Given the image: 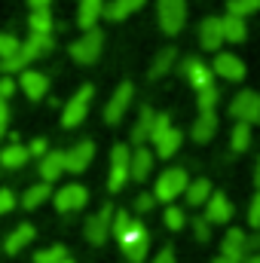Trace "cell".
Here are the masks:
<instances>
[{
    "label": "cell",
    "mask_w": 260,
    "mask_h": 263,
    "mask_svg": "<svg viewBox=\"0 0 260 263\" xmlns=\"http://www.w3.org/2000/svg\"><path fill=\"white\" fill-rule=\"evenodd\" d=\"M101 46H104V34H101L98 28H92V31H86L80 40L70 43V59L80 62V65H92V62H98Z\"/></svg>",
    "instance_id": "6da1fadb"
},
{
    "label": "cell",
    "mask_w": 260,
    "mask_h": 263,
    "mask_svg": "<svg viewBox=\"0 0 260 263\" xmlns=\"http://www.w3.org/2000/svg\"><path fill=\"white\" fill-rule=\"evenodd\" d=\"M187 184H190V178H187V172H184V168H169V172H162V175H159L156 190H153V199H162V202H169V205H172L175 199L187 190Z\"/></svg>",
    "instance_id": "7a4b0ae2"
},
{
    "label": "cell",
    "mask_w": 260,
    "mask_h": 263,
    "mask_svg": "<svg viewBox=\"0 0 260 263\" xmlns=\"http://www.w3.org/2000/svg\"><path fill=\"white\" fill-rule=\"evenodd\" d=\"M92 95H95V89H92L89 83L77 89V95H73V98L67 101V104H65V110H62V126H65V129H73V126H80V123L86 120Z\"/></svg>",
    "instance_id": "3957f363"
},
{
    "label": "cell",
    "mask_w": 260,
    "mask_h": 263,
    "mask_svg": "<svg viewBox=\"0 0 260 263\" xmlns=\"http://www.w3.org/2000/svg\"><path fill=\"white\" fill-rule=\"evenodd\" d=\"M159 28L165 34H178L187 22V0H159Z\"/></svg>",
    "instance_id": "277c9868"
},
{
    "label": "cell",
    "mask_w": 260,
    "mask_h": 263,
    "mask_svg": "<svg viewBox=\"0 0 260 263\" xmlns=\"http://www.w3.org/2000/svg\"><path fill=\"white\" fill-rule=\"evenodd\" d=\"M129 159H132V150L126 144H117L110 150V181H107L110 193H120L123 184L129 181Z\"/></svg>",
    "instance_id": "5b68a950"
},
{
    "label": "cell",
    "mask_w": 260,
    "mask_h": 263,
    "mask_svg": "<svg viewBox=\"0 0 260 263\" xmlns=\"http://www.w3.org/2000/svg\"><path fill=\"white\" fill-rule=\"evenodd\" d=\"M230 114H233L239 123H245V126L257 123L260 120V95L257 92H251V89L239 92V95L233 98V104H230Z\"/></svg>",
    "instance_id": "8992f818"
},
{
    "label": "cell",
    "mask_w": 260,
    "mask_h": 263,
    "mask_svg": "<svg viewBox=\"0 0 260 263\" xmlns=\"http://www.w3.org/2000/svg\"><path fill=\"white\" fill-rule=\"evenodd\" d=\"M110 220H114V208L104 205L98 214H92V217L86 220V239H89L92 245H104L107 236H110Z\"/></svg>",
    "instance_id": "52a82bcc"
},
{
    "label": "cell",
    "mask_w": 260,
    "mask_h": 263,
    "mask_svg": "<svg viewBox=\"0 0 260 263\" xmlns=\"http://www.w3.org/2000/svg\"><path fill=\"white\" fill-rule=\"evenodd\" d=\"M92 156H95V144H92V141L73 144L70 150H65V172H73V175L86 172V165L92 162Z\"/></svg>",
    "instance_id": "ba28073f"
},
{
    "label": "cell",
    "mask_w": 260,
    "mask_h": 263,
    "mask_svg": "<svg viewBox=\"0 0 260 263\" xmlns=\"http://www.w3.org/2000/svg\"><path fill=\"white\" fill-rule=\"evenodd\" d=\"M132 95H135V86H132V83H120V89L114 92V98H110L107 107H104V120H107V123H120V120H123Z\"/></svg>",
    "instance_id": "9c48e42d"
},
{
    "label": "cell",
    "mask_w": 260,
    "mask_h": 263,
    "mask_svg": "<svg viewBox=\"0 0 260 263\" xmlns=\"http://www.w3.org/2000/svg\"><path fill=\"white\" fill-rule=\"evenodd\" d=\"M89 202V190L83 187V184H67L62 187L59 193H55V208L59 211H77V208H83Z\"/></svg>",
    "instance_id": "30bf717a"
},
{
    "label": "cell",
    "mask_w": 260,
    "mask_h": 263,
    "mask_svg": "<svg viewBox=\"0 0 260 263\" xmlns=\"http://www.w3.org/2000/svg\"><path fill=\"white\" fill-rule=\"evenodd\" d=\"M245 254H248V236H245V230H230L227 239H224V245H220V257H227V260H233V263H242Z\"/></svg>",
    "instance_id": "8fae6325"
},
{
    "label": "cell",
    "mask_w": 260,
    "mask_h": 263,
    "mask_svg": "<svg viewBox=\"0 0 260 263\" xmlns=\"http://www.w3.org/2000/svg\"><path fill=\"white\" fill-rule=\"evenodd\" d=\"M214 73H220L224 80H245V62L239 59V55H233V52H220L217 59H214Z\"/></svg>",
    "instance_id": "7c38bea8"
},
{
    "label": "cell",
    "mask_w": 260,
    "mask_h": 263,
    "mask_svg": "<svg viewBox=\"0 0 260 263\" xmlns=\"http://www.w3.org/2000/svg\"><path fill=\"white\" fill-rule=\"evenodd\" d=\"M18 86H22V92H25L31 101H37V98H43V95L49 92V77L40 73V70H25L22 80H18Z\"/></svg>",
    "instance_id": "4fadbf2b"
},
{
    "label": "cell",
    "mask_w": 260,
    "mask_h": 263,
    "mask_svg": "<svg viewBox=\"0 0 260 263\" xmlns=\"http://www.w3.org/2000/svg\"><path fill=\"white\" fill-rule=\"evenodd\" d=\"M233 217V205L224 193H211L208 202H205V220L208 223H227Z\"/></svg>",
    "instance_id": "5bb4252c"
},
{
    "label": "cell",
    "mask_w": 260,
    "mask_h": 263,
    "mask_svg": "<svg viewBox=\"0 0 260 263\" xmlns=\"http://www.w3.org/2000/svg\"><path fill=\"white\" fill-rule=\"evenodd\" d=\"M199 43H202V49H208V52H217L220 49V43H224V31H220V18H205L202 25H199Z\"/></svg>",
    "instance_id": "9a60e30c"
},
{
    "label": "cell",
    "mask_w": 260,
    "mask_h": 263,
    "mask_svg": "<svg viewBox=\"0 0 260 263\" xmlns=\"http://www.w3.org/2000/svg\"><path fill=\"white\" fill-rule=\"evenodd\" d=\"M150 172H153V153L147 147H138L129 159V178L132 181H147Z\"/></svg>",
    "instance_id": "2e32d148"
},
{
    "label": "cell",
    "mask_w": 260,
    "mask_h": 263,
    "mask_svg": "<svg viewBox=\"0 0 260 263\" xmlns=\"http://www.w3.org/2000/svg\"><path fill=\"white\" fill-rule=\"evenodd\" d=\"M181 70L187 73V80H190V86H193L196 92H202V89H208L211 86V70L202 65V62H196V59H187Z\"/></svg>",
    "instance_id": "e0dca14e"
},
{
    "label": "cell",
    "mask_w": 260,
    "mask_h": 263,
    "mask_svg": "<svg viewBox=\"0 0 260 263\" xmlns=\"http://www.w3.org/2000/svg\"><path fill=\"white\" fill-rule=\"evenodd\" d=\"M62 172H65V153L62 150H52V153H46L40 159V178H43V184H52L55 178H62Z\"/></svg>",
    "instance_id": "ac0fdd59"
},
{
    "label": "cell",
    "mask_w": 260,
    "mask_h": 263,
    "mask_svg": "<svg viewBox=\"0 0 260 263\" xmlns=\"http://www.w3.org/2000/svg\"><path fill=\"white\" fill-rule=\"evenodd\" d=\"M104 12V0H80V12H77V25L83 31H92L95 22L101 18Z\"/></svg>",
    "instance_id": "d6986e66"
},
{
    "label": "cell",
    "mask_w": 260,
    "mask_h": 263,
    "mask_svg": "<svg viewBox=\"0 0 260 263\" xmlns=\"http://www.w3.org/2000/svg\"><path fill=\"white\" fill-rule=\"evenodd\" d=\"M181 141H184V135L175 129V126H172L169 132H162L159 138H153V144H156V156H162V159H172V156L178 153Z\"/></svg>",
    "instance_id": "ffe728a7"
},
{
    "label": "cell",
    "mask_w": 260,
    "mask_h": 263,
    "mask_svg": "<svg viewBox=\"0 0 260 263\" xmlns=\"http://www.w3.org/2000/svg\"><path fill=\"white\" fill-rule=\"evenodd\" d=\"M214 132H217V117L214 114H199L193 123V129H190V135H193L196 144H208L211 138H214Z\"/></svg>",
    "instance_id": "44dd1931"
},
{
    "label": "cell",
    "mask_w": 260,
    "mask_h": 263,
    "mask_svg": "<svg viewBox=\"0 0 260 263\" xmlns=\"http://www.w3.org/2000/svg\"><path fill=\"white\" fill-rule=\"evenodd\" d=\"M220 31H224V40H230V43H242L248 37L245 18H236V15H224L220 18Z\"/></svg>",
    "instance_id": "7402d4cb"
},
{
    "label": "cell",
    "mask_w": 260,
    "mask_h": 263,
    "mask_svg": "<svg viewBox=\"0 0 260 263\" xmlns=\"http://www.w3.org/2000/svg\"><path fill=\"white\" fill-rule=\"evenodd\" d=\"M144 6V0H114L110 6H104V18H110V22H123L126 15H132L135 9H141Z\"/></svg>",
    "instance_id": "603a6c76"
},
{
    "label": "cell",
    "mask_w": 260,
    "mask_h": 263,
    "mask_svg": "<svg viewBox=\"0 0 260 263\" xmlns=\"http://www.w3.org/2000/svg\"><path fill=\"white\" fill-rule=\"evenodd\" d=\"M34 236H37V230H34L31 223H18V227L9 233V239H6V251H9V254L22 251V248H25V245H28Z\"/></svg>",
    "instance_id": "cb8c5ba5"
},
{
    "label": "cell",
    "mask_w": 260,
    "mask_h": 263,
    "mask_svg": "<svg viewBox=\"0 0 260 263\" xmlns=\"http://www.w3.org/2000/svg\"><path fill=\"white\" fill-rule=\"evenodd\" d=\"M184 193H187V205H193V208L196 205H205L208 196H211V181H208V178H196V181L187 184Z\"/></svg>",
    "instance_id": "d4e9b609"
},
{
    "label": "cell",
    "mask_w": 260,
    "mask_h": 263,
    "mask_svg": "<svg viewBox=\"0 0 260 263\" xmlns=\"http://www.w3.org/2000/svg\"><path fill=\"white\" fill-rule=\"evenodd\" d=\"M28 159H31L28 147H22V144H9L6 150H0V165L3 168H22Z\"/></svg>",
    "instance_id": "484cf974"
},
{
    "label": "cell",
    "mask_w": 260,
    "mask_h": 263,
    "mask_svg": "<svg viewBox=\"0 0 260 263\" xmlns=\"http://www.w3.org/2000/svg\"><path fill=\"white\" fill-rule=\"evenodd\" d=\"M153 120H156L153 107H141V117H138V123H135V129H132V141H135V144H144V141L150 138Z\"/></svg>",
    "instance_id": "4316f807"
},
{
    "label": "cell",
    "mask_w": 260,
    "mask_h": 263,
    "mask_svg": "<svg viewBox=\"0 0 260 263\" xmlns=\"http://www.w3.org/2000/svg\"><path fill=\"white\" fill-rule=\"evenodd\" d=\"M49 196H52V187L40 181V184H34V187H28V190H25V196H22V208H28V211H31V208H37V205H43Z\"/></svg>",
    "instance_id": "83f0119b"
},
{
    "label": "cell",
    "mask_w": 260,
    "mask_h": 263,
    "mask_svg": "<svg viewBox=\"0 0 260 263\" xmlns=\"http://www.w3.org/2000/svg\"><path fill=\"white\" fill-rule=\"evenodd\" d=\"M22 49L28 52V59L34 62L37 55H43V52H49L52 49V34H31L28 37V43H22Z\"/></svg>",
    "instance_id": "f1b7e54d"
},
{
    "label": "cell",
    "mask_w": 260,
    "mask_h": 263,
    "mask_svg": "<svg viewBox=\"0 0 260 263\" xmlns=\"http://www.w3.org/2000/svg\"><path fill=\"white\" fill-rule=\"evenodd\" d=\"M28 25H31V34H52V12L37 9V12H31Z\"/></svg>",
    "instance_id": "f546056e"
},
{
    "label": "cell",
    "mask_w": 260,
    "mask_h": 263,
    "mask_svg": "<svg viewBox=\"0 0 260 263\" xmlns=\"http://www.w3.org/2000/svg\"><path fill=\"white\" fill-rule=\"evenodd\" d=\"M147 248H150V236H141V239H135L129 245H123V254H126L129 263H141L144 254H147Z\"/></svg>",
    "instance_id": "4dcf8cb0"
},
{
    "label": "cell",
    "mask_w": 260,
    "mask_h": 263,
    "mask_svg": "<svg viewBox=\"0 0 260 263\" xmlns=\"http://www.w3.org/2000/svg\"><path fill=\"white\" fill-rule=\"evenodd\" d=\"M28 65H31V59H28V52H25L22 46H18V49H15L9 59H3V62H0L3 73H15V70H25Z\"/></svg>",
    "instance_id": "1f68e13d"
},
{
    "label": "cell",
    "mask_w": 260,
    "mask_h": 263,
    "mask_svg": "<svg viewBox=\"0 0 260 263\" xmlns=\"http://www.w3.org/2000/svg\"><path fill=\"white\" fill-rule=\"evenodd\" d=\"M178 59V52H175V46H169V49H162L159 55H156V62H153V67H150V77L156 80V77H162L169 67H172V62Z\"/></svg>",
    "instance_id": "d6a6232c"
},
{
    "label": "cell",
    "mask_w": 260,
    "mask_h": 263,
    "mask_svg": "<svg viewBox=\"0 0 260 263\" xmlns=\"http://www.w3.org/2000/svg\"><path fill=\"white\" fill-rule=\"evenodd\" d=\"M227 15H236V18H245V15H251V12H257L260 9V0H230L227 3Z\"/></svg>",
    "instance_id": "836d02e7"
},
{
    "label": "cell",
    "mask_w": 260,
    "mask_h": 263,
    "mask_svg": "<svg viewBox=\"0 0 260 263\" xmlns=\"http://www.w3.org/2000/svg\"><path fill=\"white\" fill-rule=\"evenodd\" d=\"M248 147H251V126L239 123V126L233 129V150H236V153H245Z\"/></svg>",
    "instance_id": "e575fe53"
},
{
    "label": "cell",
    "mask_w": 260,
    "mask_h": 263,
    "mask_svg": "<svg viewBox=\"0 0 260 263\" xmlns=\"http://www.w3.org/2000/svg\"><path fill=\"white\" fill-rule=\"evenodd\" d=\"M65 257H67L65 245H52V248H46V251H37V254H34V263H62Z\"/></svg>",
    "instance_id": "d590c367"
},
{
    "label": "cell",
    "mask_w": 260,
    "mask_h": 263,
    "mask_svg": "<svg viewBox=\"0 0 260 263\" xmlns=\"http://www.w3.org/2000/svg\"><path fill=\"white\" fill-rule=\"evenodd\" d=\"M217 98H220V92H217L214 86L202 89V92H199V110H202V114H214V104H217Z\"/></svg>",
    "instance_id": "8d00e7d4"
},
{
    "label": "cell",
    "mask_w": 260,
    "mask_h": 263,
    "mask_svg": "<svg viewBox=\"0 0 260 263\" xmlns=\"http://www.w3.org/2000/svg\"><path fill=\"white\" fill-rule=\"evenodd\" d=\"M129 223H132V217L126 214V211H117V214H114V220H110V233L117 236V242H120V239L126 236V230H129Z\"/></svg>",
    "instance_id": "74e56055"
},
{
    "label": "cell",
    "mask_w": 260,
    "mask_h": 263,
    "mask_svg": "<svg viewBox=\"0 0 260 263\" xmlns=\"http://www.w3.org/2000/svg\"><path fill=\"white\" fill-rule=\"evenodd\" d=\"M165 227H169V230H181V227H184V211H181L178 205H169V208H165Z\"/></svg>",
    "instance_id": "f35d334b"
},
{
    "label": "cell",
    "mask_w": 260,
    "mask_h": 263,
    "mask_svg": "<svg viewBox=\"0 0 260 263\" xmlns=\"http://www.w3.org/2000/svg\"><path fill=\"white\" fill-rule=\"evenodd\" d=\"M18 46H22V43H18L12 34H0V62H3V59H9Z\"/></svg>",
    "instance_id": "ab89813d"
},
{
    "label": "cell",
    "mask_w": 260,
    "mask_h": 263,
    "mask_svg": "<svg viewBox=\"0 0 260 263\" xmlns=\"http://www.w3.org/2000/svg\"><path fill=\"white\" fill-rule=\"evenodd\" d=\"M248 223L254 227V230H260V193L254 199H251V211H248Z\"/></svg>",
    "instance_id": "60d3db41"
},
{
    "label": "cell",
    "mask_w": 260,
    "mask_h": 263,
    "mask_svg": "<svg viewBox=\"0 0 260 263\" xmlns=\"http://www.w3.org/2000/svg\"><path fill=\"white\" fill-rule=\"evenodd\" d=\"M193 230H196V239H199V242H208V239H211V230H208V220H205V217L196 220Z\"/></svg>",
    "instance_id": "b9f144b4"
},
{
    "label": "cell",
    "mask_w": 260,
    "mask_h": 263,
    "mask_svg": "<svg viewBox=\"0 0 260 263\" xmlns=\"http://www.w3.org/2000/svg\"><path fill=\"white\" fill-rule=\"evenodd\" d=\"M12 205H15L12 190H0V214H3V211H12Z\"/></svg>",
    "instance_id": "7bdbcfd3"
},
{
    "label": "cell",
    "mask_w": 260,
    "mask_h": 263,
    "mask_svg": "<svg viewBox=\"0 0 260 263\" xmlns=\"http://www.w3.org/2000/svg\"><path fill=\"white\" fill-rule=\"evenodd\" d=\"M153 202H156V199L150 196V193H141V196L135 199V208H138V211H150V208H153Z\"/></svg>",
    "instance_id": "ee69618b"
},
{
    "label": "cell",
    "mask_w": 260,
    "mask_h": 263,
    "mask_svg": "<svg viewBox=\"0 0 260 263\" xmlns=\"http://www.w3.org/2000/svg\"><path fill=\"white\" fill-rule=\"evenodd\" d=\"M28 156H46V141H43V138L31 141V147H28Z\"/></svg>",
    "instance_id": "f6af8a7d"
},
{
    "label": "cell",
    "mask_w": 260,
    "mask_h": 263,
    "mask_svg": "<svg viewBox=\"0 0 260 263\" xmlns=\"http://www.w3.org/2000/svg\"><path fill=\"white\" fill-rule=\"evenodd\" d=\"M12 89H15V83H12L9 77H0V101H6V98L12 95Z\"/></svg>",
    "instance_id": "bcb514c9"
},
{
    "label": "cell",
    "mask_w": 260,
    "mask_h": 263,
    "mask_svg": "<svg viewBox=\"0 0 260 263\" xmlns=\"http://www.w3.org/2000/svg\"><path fill=\"white\" fill-rule=\"evenodd\" d=\"M150 263H175V251H172V248H162V251H159Z\"/></svg>",
    "instance_id": "7dc6e473"
},
{
    "label": "cell",
    "mask_w": 260,
    "mask_h": 263,
    "mask_svg": "<svg viewBox=\"0 0 260 263\" xmlns=\"http://www.w3.org/2000/svg\"><path fill=\"white\" fill-rule=\"evenodd\" d=\"M6 123H9V107H6V101H0V135L6 132Z\"/></svg>",
    "instance_id": "c3c4849f"
},
{
    "label": "cell",
    "mask_w": 260,
    "mask_h": 263,
    "mask_svg": "<svg viewBox=\"0 0 260 263\" xmlns=\"http://www.w3.org/2000/svg\"><path fill=\"white\" fill-rule=\"evenodd\" d=\"M28 6H31V12H37V9H49L52 0H28Z\"/></svg>",
    "instance_id": "681fc988"
},
{
    "label": "cell",
    "mask_w": 260,
    "mask_h": 263,
    "mask_svg": "<svg viewBox=\"0 0 260 263\" xmlns=\"http://www.w3.org/2000/svg\"><path fill=\"white\" fill-rule=\"evenodd\" d=\"M254 184L260 187V159H257V168H254Z\"/></svg>",
    "instance_id": "f907efd6"
},
{
    "label": "cell",
    "mask_w": 260,
    "mask_h": 263,
    "mask_svg": "<svg viewBox=\"0 0 260 263\" xmlns=\"http://www.w3.org/2000/svg\"><path fill=\"white\" fill-rule=\"evenodd\" d=\"M245 263H260V254H251V257H245Z\"/></svg>",
    "instance_id": "816d5d0a"
},
{
    "label": "cell",
    "mask_w": 260,
    "mask_h": 263,
    "mask_svg": "<svg viewBox=\"0 0 260 263\" xmlns=\"http://www.w3.org/2000/svg\"><path fill=\"white\" fill-rule=\"evenodd\" d=\"M214 263H233V260H227V257H214Z\"/></svg>",
    "instance_id": "f5cc1de1"
},
{
    "label": "cell",
    "mask_w": 260,
    "mask_h": 263,
    "mask_svg": "<svg viewBox=\"0 0 260 263\" xmlns=\"http://www.w3.org/2000/svg\"><path fill=\"white\" fill-rule=\"evenodd\" d=\"M62 263H73V260H70V257H65V260H62Z\"/></svg>",
    "instance_id": "db71d44e"
},
{
    "label": "cell",
    "mask_w": 260,
    "mask_h": 263,
    "mask_svg": "<svg viewBox=\"0 0 260 263\" xmlns=\"http://www.w3.org/2000/svg\"><path fill=\"white\" fill-rule=\"evenodd\" d=\"M257 245H260V236H257Z\"/></svg>",
    "instance_id": "11a10c76"
}]
</instances>
